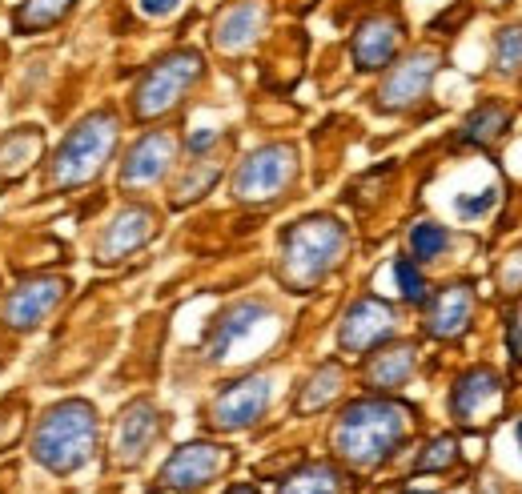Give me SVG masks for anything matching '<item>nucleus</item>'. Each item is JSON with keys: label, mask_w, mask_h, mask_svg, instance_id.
<instances>
[{"label": "nucleus", "mask_w": 522, "mask_h": 494, "mask_svg": "<svg viewBox=\"0 0 522 494\" xmlns=\"http://www.w3.org/2000/svg\"><path fill=\"white\" fill-rule=\"evenodd\" d=\"M410 430V410L386 398H358L342 410L330 442L334 454L354 466V470H370L378 462H386L394 454V446L406 438Z\"/></svg>", "instance_id": "f257e3e1"}, {"label": "nucleus", "mask_w": 522, "mask_h": 494, "mask_svg": "<svg viewBox=\"0 0 522 494\" xmlns=\"http://www.w3.org/2000/svg\"><path fill=\"white\" fill-rule=\"evenodd\" d=\"M97 450V410L81 398L57 402L41 414L33 430V458L53 474L81 470Z\"/></svg>", "instance_id": "f03ea898"}, {"label": "nucleus", "mask_w": 522, "mask_h": 494, "mask_svg": "<svg viewBox=\"0 0 522 494\" xmlns=\"http://www.w3.org/2000/svg\"><path fill=\"white\" fill-rule=\"evenodd\" d=\"M346 229L334 217H310L298 221L282 237V282L294 290L318 286L346 254Z\"/></svg>", "instance_id": "7ed1b4c3"}, {"label": "nucleus", "mask_w": 522, "mask_h": 494, "mask_svg": "<svg viewBox=\"0 0 522 494\" xmlns=\"http://www.w3.org/2000/svg\"><path fill=\"white\" fill-rule=\"evenodd\" d=\"M113 145H117V117L113 113H89L53 153L45 181L53 189H77V185L93 181L105 169Z\"/></svg>", "instance_id": "20e7f679"}, {"label": "nucleus", "mask_w": 522, "mask_h": 494, "mask_svg": "<svg viewBox=\"0 0 522 494\" xmlns=\"http://www.w3.org/2000/svg\"><path fill=\"white\" fill-rule=\"evenodd\" d=\"M298 173V153L290 145H266L253 149L237 173H233V197L253 205V201H274L278 193H286V185Z\"/></svg>", "instance_id": "39448f33"}, {"label": "nucleus", "mask_w": 522, "mask_h": 494, "mask_svg": "<svg viewBox=\"0 0 522 494\" xmlns=\"http://www.w3.org/2000/svg\"><path fill=\"white\" fill-rule=\"evenodd\" d=\"M197 77H201V57H197V53H173V57L157 61V65L141 77V85H137V93H133V113H137L141 121L169 113V109L189 93V85H193Z\"/></svg>", "instance_id": "423d86ee"}, {"label": "nucleus", "mask_w": 522, "mask_h": 494, "mask_svg": "<svg viewBox=\"0 0 522 494\" xmlns=\"http://www.w3.org/2000/svg\"><path fill=\"white\" fill-rule=\"evenodd\" d=\"M270 398H274V382H270L266 374H249V378L225 386V390L213 398L209 422H213L217 430H245V426H253L261 414H266Z\"/></svg>", "instance_id": "0eeeda50"}, {"label": "nucleus", "mask_w": 522, "mask_h": 494, "mask_svg": "<svg viewBox=\"0 0 522 494\" xmlns=\"http://www.w3.org/2000/svg\"><path fill=\"white\" fill-rule=\"evenodd\" d=\"M65 302V282L61 278H33V282H21L5 306H0V322L17 334H29L37 330L57 306Z\"/></svg>", "instance_id": "6e6552de"}, {"label": "nucleus", "mask_w": 522, "mask_h": 494, "mask_svg": "<svg viewBox=\"0 0 522 494\" xmlns=\"http://www.w3.org/2000/svg\"><path fill=\"white\" fill-rule=\"evenodd\" d=\"M229 466V454L213 442H189L181 450L169 454V462L157 474V486L165 490H197L205 482H213L221 470Z\"/></svg>", "instance_id": "1a4fd4ad"}, {"label": "nucleus", "mask_w": 522, "mask_h": 494, "mask_svg": "<svg viewBox=\"0 0 522 494\" xmlns=\"http://www.w3.org/2000/svg\"><path fill=\"white\" fill-rule=\"evenodd\" d=\"M434 73H438V53H430V49H422V53L398 61V65L390 69V77L382 81V89H378V109L402 113V109L418 105V101L426 97Z\"/></svg>", "instance_id": "9d476101"}, {"label": "nucleus", "mask_w": 522, "mask_h": 494, "mask_svg": "<svg viewBox=\"0 0 522 494\" xmlns=\"http://www.w3.org/2000/svg\"><path fill=\"white\" fill-rule=\"evenodd\" d=\"M394 334V310L378 298H362L350 306V314L342 318V330H338V346L346 354H366L374 350L378 342H386Z\"/></svg>", "instance_id": "9b49d317"}, {"label": "nucleus", "mask_w": 522, "mask_h": 494, "mask_svg": "<svg viewBox=\"0 0 522 494\" xmlns=\"http://www.w3.org/2000/svg\"><path fill=\"white\" fill-rule=\"evenodd\" d=\"M157 434H161V414H157L153 402H133V406H125L121 418H117V434H113L117 462H121V466H137V462L149 454V446L157 442Z\"/></svg>", "instance_id": "f8f14e48"}, {"label": "nucleus", "mask_w": 522, "mask_h": 494, "mask_svg": "<svg viewBox=\"0 0 522 494\" xmlns=\"http://www.w3.org/2000/svg\"><path fill=\"white\" fill-rule=\"evenodd\" d=\"M173 153H177V141L169 137V133H145L133 149H129V157H125V165H121V185L125 189H145V185H153L157 177H165L169 173V165H173Z\"/></svg>", "instance_id": "ddd939ff"}, {"label": "nucleus", "mask_w": 522, "mask_h": 494, "mask_svg": "<svg viewBox=\"0 0 522 494\" xmlns=\"http://www.w3.org/2000/svg\"><path fill=\"white\" fill-rule=\"evenodd\" d=\"M261 322H274V314H270L266 302H237V306H229V310L217 318V326L209 330V338H205L209 358H213V362L229 358Z\"/></svg>", "instance_id": "4468645a"}, {"label": "nucleus", "mask_w": 522, "mask_h": 494, "mask_svg": "<svg viewBox=\"0 0 522 494\" xmlns=\"http://www.w3.org/2000/svg\"><path fill=\"white\" fill-rule=\"evenodd\" d=\"M153 237V213L141 209V205H129L117 213V221L101 233L97 241V258L101 262H121L125 254H133L137 245H145Z\"/></svg>", "instance_id": "2eb2a0df"}, {"label": "nucleus", "mask_w": 522, "mask_h": 494, "mask_svg": "<svg viewBox=\"0 0 522 494\" xmlns=\"http://www.w3.org/2000/svg\"><path fill=\"white\" fill-rule=\"evenodd\" d=\"M398 45H402L398 21H394V17H370V21L358 29V37H354V65H358L362 73H374V69H382V65L394 61Z\"/></svg>", "instance_id": "dca6fc26"}, {"label": "nucleus", "mask_w": 522, "mask_h": 494, "mask_svg": "<svg viewBox=\"0 0 522 494\" xmlns=\"http://www.w3.org/2000/svg\"><path fill=\"white\" fill-rule=\"evenodd\" d=\"M470 318H474V294L466 286H446L426 310V334L430 338H462Z\"/></svg>", "instance_id": "f3484780"}, {"label": "nucleus", "mask_w": 522, "mask_h": 494, "mask_svg": "<svg viewBox=\"0 0 522 494\" xmlns=\"http://www.w3.org/2000/svg\"><path fill=\"white\" fill-rule=\"evenodd\" d=\"M498 390H502V382H498L494 370H486V366L466 370V374L458 378L454 394H450V410H454V418H458V422H478V418L494 406Z\"/></svg>", "instance_id": "a211bd4d"}, {"label": "nucleus", "mask_w": 522, "mask_h": 494, "mask_svg": "<svg viewBox=\"0 0 522 494\" xmlns=\"http://www.w3.org/2000/svg\"><path fill=\"white\" fill-rule=\"evenodd\" d=\"M261 21H266V9L253 5V0H245V5H233V9L217 21V37H213V41H217V49H225V53L245 49V45L257 37Z\"/></svg>", "instance_id": "6ab92c4d"}, {"label": "nucleus", "mask_w": 522, "mask_h": 494, "mask_svg": "<svg viewBox=\"0 0 522 494\" xmlns=\"http://www.w3.org/2000/svg\"><path fill=\"white\" fill-rule=\"evenodd\" d=\"M414 366H418L414 346H394V350L374 354V362H370L366 378H370V386H378V390H398V386H406V382H410Z\"/></svg>", "instance_id": "aec40b11"}, {"label": "nucleus", "mask_w": 522, "mask_h": 494, "mask_svg": "<svg viewBox=\"0 0 522 494\" xmlns=\"http://www.w3.org/2000/svg\"><path fill=\"white\" fill-rule=\"evenodd\" d=\"M282 494H342V474L326 462L302 466L298 474H290L282 482Z\"/></svg>", "instance_id": "412c9836"}, {"label": "nucleus", "mask_w": 522, "mask_h": 494, "mask_svg": "<svg viewBox=\"0 0 522 494\" xmlns=\"http://www.w3.org/2000/svg\"><path fill=\"white\" fill-rule=\"evenodd\" d=\"M506 129H510V113H506L502 105H482L478 113L466 117L462 141H470V145H490V141H498Z\"/></svg>", "instance_id": "4be33fe9"}, {"label": "nucleus", "mask_w": 522, "mask_h": 494, "mask_svg": "<svg viewBox=\"0 0 522 494\" xmlns=\"http://www.w3.org/2000/svg\"><path fill=\"white\" fill-rule=\"evenodd\" d=\"M69 9H73V0H25V5L13 13V29H21V33L49 29V25H57Z\"/></svg>", "instance_id": "5701e85b"}, {"label": "nucleus", "mask_w": 522, "mask_h": 494, "mask_svg": "<svg viewBox=\"0 0 522 494\" xmlns=\"http://www.w3.org/2000/svg\"><path fill=\"white\" fill-rule=\"evenodd\" d=\"M446 245H450V233L438 221H418L410 229V254H414V262H434Z\"/></svg>", "instance_id": "b1692460"}, {"label": "nucleus", "mask_w": 522, "mask_h": 494, "mask_svg": "<svg viewBox=\"0 0 522 494\" xmlns=\"http://www.w3.org/2000/svg\"><path fill=\"white\" fill-rule=\"evenodd\" d=\"M338 390H342V370L330 362V366H322V370L310 378V386L302 390V402H298V410H302V414H310V410H322V406H326V402H330Z\"/></svg>", "instance_id": "393cba45"}, {"label": "nucleus", "mask_w": 522, "mask_h": 494, "mask_svg": "<svg viewBox=\"0 0 522 494\" xmlns=\"http://www.w3.org/2000/svg\"><path fill=\"white\" fill-rule=\"evenodd\" d=\"M494 65H498V73H518L522 69V29L518 25L498 29V37H494Z\"/></svg>", "instance_id": "a878e982"}, {"label": "nucleus", "mask_w": 522, "mask_h": 494, "mask_svg": "<svg viewBox=\"0 0 522 494\" xmlns=\"http://www.w3.org/2000/svg\"><path fill=\"white\" fill-rule=\"evenodd\" d=\"M394 278H398V290H402L406 302H426V278H422L414 258H398L394 262Z\"/></svg>", "instance_id": "bb28decb"}, {"label": "nucleus", "mask_w": 522, "mask_h": 494, "mask_svg": "<svg viewBox=\"0 0 522 494\" xmlns=\"http://www.w3.org/2000/svg\"><path fill=\"white\" fill-rule=\"evenodd\" d=\"M426 450H430V454L418 458V470H442V466H450V462L458 458V454H454V438H434Z\"/></svg>", "instance_id": "cd10ccee"}, {"label": "nucleus", "mask_w": 522, "mask_h": 494, "mask_svg": "<svg viewBox=\"0 0 522 494\" xmlns=\"http://www.w3.org/2000/svg\"><path fill=\"white\" fill-rule=\"evenodd\" d=\"M494 201H498L494 189H486V193H478V197H458V213H462V217H482V213H490Z\"/></svg>", "instance_id": "c85d7f7f"}, {"label": "nucleus", "mask_w": 522, "mask_h": 494, "mask_svg": "<svg viewBox=\"0 0 522 494\" xmlns=\"http://www.w3.org/2000/svg\"><path fill=\"white\" fill-rule=\"evenodd\" d=\"M137 5H141L145 17H169V13L181 9V0H137Z\"/></svg>", "instance_id": "c756f323"}, {"label": "nucleus", "mask_w": 522, "mask_h": 494, "mask_svg": "<svg viewBox=\"0 0 522 494\" xmlns=\"http://www.w3.org/2000/svg\"><path fill=\"white\" fill-rule=\"evenodd\" d=\"M217 141H221V129H201V133L189 137V153H205V149L217 145Z\"/></svg>", "instance_id": "7c9ffc66"}, {"label": "nucleus", "mask_w": 522, "mask_h": 494, "mask_svg": "<svg viewBox=\"0 0 522 494\" xmlns=\"http://www.w3.org/2000/svg\"><path fill=\"white\" fill-rule=\"evenodd\" d=\"M506 342L514 346V358L522 362V330H518V326H510V330H506Z\"/></svg>", "instance_id": "2f4dec72"}, {"label": "nucleus", "mask_w": 522, "mask_h": 494, "mask_svg": "<svg viewBox=\"0 0 522 494\" xmlns=\"http://www.w3.org/2000/svg\"><path fill=\"white\" fill-rule=\"evenodd\" d=\"M229 494H257V490H253V486H233Z\"/></svg>", "instance_id": "473e14b6"}, {"label": "nucleus", "mask_w": 522, "mask_h": 494, "mask_svg": "<svg viewBox=\"0 0 522 494\" xmlns=\"http://www.w3.org/2000/svg\"><path fill=\"white\" fill-rule=\"evenodd\" d=\"M406 494H434V490H406Z\"/></svg>", "instance_id": "72a5a7b5"}, {"label": "nucleus", "mask_w": 522, "mask_h": 494, "mask_svg": "<svg viewBox=\"0 0 522 494\" xmlns=\"http://www.w3.org/2000/svg\"><path fill=\"white\" fill-rule=\"evenodd\" d=\"M518 446H522V418H518Z\"/></svg>", "instance_id": "f704fd0d"}]
</instances>
